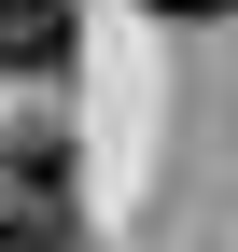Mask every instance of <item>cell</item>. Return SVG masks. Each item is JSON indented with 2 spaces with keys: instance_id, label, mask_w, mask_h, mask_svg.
<instances>
[{
  "instance_id": "cell-3",
  "label": "cell",
  "mask_w": 238,
  "mask_h": 252,
  "mask_svg": "<svg viewBox=\"0 0 238 252\" xmlns=\"http://www.w3.org/2000/svg\"><path fill=\"white\" fill-rule=\"evenodd\" d=\"M140 14H168V28H210V14H238V0H140Z\"/></svg>"
},
{
  "instance_id": "cell-1",
  "label": "cell",
  "mask_w": 238,
  "mask_h": 252,
  "mask_svg": "<svg viewBox=\"0 0 238 252\" xmlns=\"http://www.w3.org/2000/svg\"><path fill=\"white\" fill-rule=\"evenodd\" d=\"M84 56V0H0V70H70Z\"/></svg>"
},
{
  "instance_id": "cell-2",
  "label": "cell",
  "mask_w": 238,
  "mask_h": 252,
  "mask_svg": "<svg viewBox=\"0 0 238 252\" xmlns=\"http://www.w3.org/2000/svg\"><path fill=\"white\" fill-rule=\"evenodd\" d=\"M0 252H84L70 196H28V182H0Z\"/></svg>"
}]
</instances>
